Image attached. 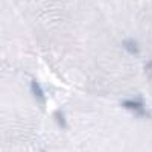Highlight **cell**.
Here are the masks:
<instances>
[{"label": "cell", "instance_id": "obj_1", "mask_svg": "<svg viewBox=\"0 0 152 152\" xmlns=\"http://www.w3.org/2000/svg\"><path fill=\"white\" fill-rule=\"evenodd\" d=\"M123 108L129 110L131 113L137 114L138 117H146L148 116V111L145 108V104L142 102V100H135V99H129V100H125V102L122 104Z\"/></svg>", "mask_w": 152, "mask_h": 152}, {"label": "cell", "instance_id": "obj_2", "mask_svg": "<svg viewBox=\"0 0 152 152\" xmlns=\"http://www.w3.org/2000/svg\"><path fill=\"white\" fill-rule=\"evenodd\" d=\"M31 91H32V94H34V97L37 99V102H38V104H41V105H44V104H46V96H44V91H43L41 85L38 84L37 81H32V82H31Z\"/></svg>", "mask_w": 152, "mask_h": 152}, {"label": "cell", "instance_id": "obj_3", "mask_svg": "<svg viewBox=\"0 0 152 152\" xmlns=\"http://www.w3.org/2000/svg\"><path fill=\"white\" fill-rule=\"evenodd\" d=\"M123 47H125V50L128 52L129 55H137V53H140V47H138V44H137V41H134V40H125L123 41Z\"/></svg>", "mask_w": 152, "mask_h": 152}, {"label": "cell", "instance_id": "obj_4", "mask_svg": "<svg viewBox=\"0 0 152 152\" xmlns=\"http://www.w3.org/2000/svg\"><path fill=\"white\" fill-rule=\"evenodd\" d=\"M55 120L58 122V125L61 126V128H66V126H67L66 117H64V114H62L61 111H56V113H55Z\"/></svg>", "mask_w": 152, "mask_h": 152}, {"label": "cell", "instance_id": "obj_5", "mask_svg": "<svg viewBox=\"0 0 152 152\" xmlns=\"http://www.w3.org/2000/svg\"><path fill=\"white\" fill-rule=\"evenodd\" d=\"M146 72H148L149 78H152V61H149L148 64H146Z\"/></svg>", "mask_w": 152, "mask_h": 152}]
</instances>
